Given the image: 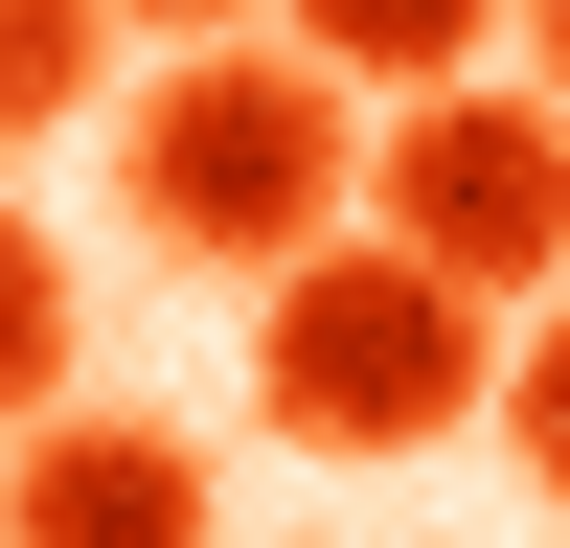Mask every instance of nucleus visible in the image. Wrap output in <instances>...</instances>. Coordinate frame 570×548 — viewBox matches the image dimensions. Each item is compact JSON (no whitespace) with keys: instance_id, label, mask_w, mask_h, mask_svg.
<instances>
[{"instance_id":"nucleus-1","label":"nucleus","mask_w":570,"mask_h":548,"mask_svg":"<svg viewBox=\"0 0 570 548\" xmlns=\"http://www.w3.org/2000/svg\"><path fill=\"white\" fill-rule=\"evenodd\" d=\"M480 389H502V297L434 274L411 228H320L252 274V411L297 457H434L480 434Z\"/></svg>"},{"instance_id":"nucleus-2","label":"nucleus","mask_w":570,"mask_h":548,"mask_svg":"<svg viewBox=\"0 0 570 548\" xmlns=\"http://www.w3.org/2000/svg\"><path fill=\"white\" fill-rule=\"evenodd\" d=\"M137 228H160L183 274H274V252H320L343 228V183H365V137H343V69L320 46H228V23H183V69L137 91Z\"/></svg>"},{"instance_id":"nucleus-3","label":"nucleus","mask_w":570,"mask_h":548,"mask_svg":"<svg viewBox=\"0 0 570 548\" xmlns=\"http://www.w3.org/2000/svg\"><path fill=\"white\" fill-rule=\"evenodd\" d=\"M365 228H411V252L480 274V297H548V274H570V91L434 69L389 115V160H365Z\"/></svg>"},{"instance_id":"nucleus-4","label":"nucleus","mask_w":570,"mask_h":548,"mask_svg":"<svg viewBox=\"0 0 570 548\" xmlns=\"http://www.w3.org/2000/svg\"><path fill=\"white\" fill-rule=\"evenodd\" d=\"M0 526H23V548H183V526H206V457H183L160 411H23Z\"/></svg>"},{"instance_id":"nucleus-5","label":"nucleus","mask_w":570,"mask_h":548,"mask_svg":"<svg viewBox=\"0 0 570 548\" xmlns=\"http://www.w3.org/2000/svg\"><path fill=\"white\" fill-rule=\"evenodd\" d=\"M297 46H320L343 91H434V69L502 46V0H297Z\"/></svg>"},{"instance_id":"nucleus-6","label":"nucleus","mask_w":570,"mask_h":548,"mask_svg":"<svg viewBox=\"0 0 570 548\" xmlns=\"http://www.w3.org/2000/svg\"><path fill=\"white\" fill-rule=\"evenodd\" d=\"M91 69H115V0H0V160H23V137H69Z\"/></svg>"},{"instance_id":"nucleus-7","label":"nucleus","mask_w":570,"mask_h":548,"mask_svg":"<svg viewBox=\"0 0 570 548\" xmlns=\"http://www.w3.org/2000/svg\"><path fill=\"white\" fill-rule=\"evenodd\" d=\"M23 411H69V252L0 206V434H23Z\"/></svg>"},{"instance_id":"nucleus-8","label":"nucleus","mask_w":570,"mask_h":548,"mask_svg":"<svg viewBox=\"0 0 570 548\" xmlns=\"http://www.w3.org/2000/svg\"><path fill=\"white\" fill-rule=\"evenodd\" d=\"M502 434H525V480L570 502V320H548V343H525V365H502Z\"/></svg>"},{"instance_id":"nucleus-9","label":"nucleus","mask_w":570,"mask_h":548,"mask_svg":"<svg viewBox=\"0 0 570 548\" xmlns=\"http://www.w3.org/2000/svg\"><path fill=\"white\" fill-rule=\"evenodd\" d=\"M115 23H160V46H183V23H252V0H115Z\"/></svg>"},{"instance_id":"nucleus-10","label":"nucleus","mask_w":570,"mask_h":548,"mask_svg":"<svg viewBox=\"0 0 570 548\" xmlns=\"http://www.w3.org/2000/svg\"><path fill=\"white\" fill-rule=\"evenodd\" d=\"M525 69H548V91H570V0H525Z\"/></svg>"}]
</instances>
